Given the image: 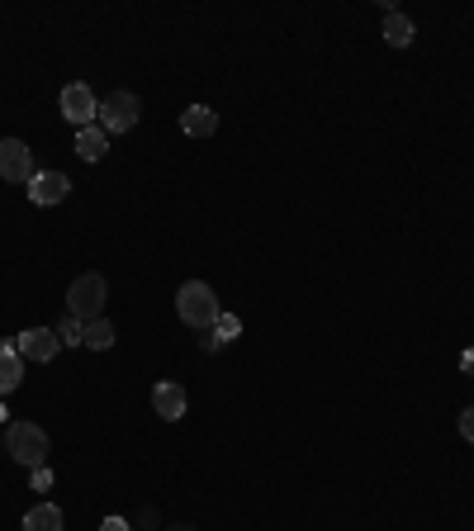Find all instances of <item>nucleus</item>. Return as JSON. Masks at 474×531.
I'll use <instances>...</instances> for the list:
<instances>
[{
    "mask_svg": "<svg viewBox=\"0 0 474 531\" xmlns=\"http://www.w3.org/2000/svg\"><path fill=\"white\" fill-rule=\"evenodd\" d=\"M176 313H181V323L185 328H195V332H209L214 323H219V294H214V285H204V280H185L181 294H176Z\"/></svg>",
    "mask_w": 474,
    "mask_h": 531,
    "instance_id": "1",
    "label": "nucleus"
},
{
    "mask_svg": "<svg viewBox=\"0 0 474 531\" xmlns=\"http://www.w3.org/2000/svg\"><path fill=\"white\" fill-rule=\"evenodd\" d=\"M5 446H10V460H19L24 470H43L48 465V432L38 422H10Z\"/></svg>",
    "mask_w": 474,
    "mask_h": 531,
    "instance_id": "2",
    "label": "nucleus"
},
{
    "mask_svg": "<svg viewBox=\"0 0 474 531\" xmlns=\"http://www.w3.org/2000/svg\"><path fill=\"white\" fill-rule=\"evenodd\" d=\"M105 299H110V285H105V275H76L72 290H67V313L81 318V323H91L105 313Z\"/></svg>",
    "mask_w": 474,
    "mask_h": 531,
    "instance_id": "3",
    "label": "nucleus"
},
{
    "mask_svg": "<svg viewBox=\"0 0 474 531\" xmlns=\"http://www.w3.org/2000/svg\"><path fill=\"white\" fill-rule=\"evenodd\" d=\"M138 119H143V100H138L133 91H110L105 100H100V119H95V124L114 138V133L138 129Z\"/></svg>",
    "mask_w": 474,
    "mask_h": 531,
    "instance_id": "4",
    "label": "nucleus"
},
{
    "mask_svg": "<svg viewBox=\"0 0 474 531\" xmlns=\"http://www.w3.org/2000/svg\"><path fill=\"white\" fill-rule=\"evenodd\" d=\"M57 105H62V119H72L76 129H91L95 119H100V100L86 81H67L62 95H57Z\"/></svg>",
    "mask_w": 474,
    "mask_h": 531,
    "instance_id": "5",
    "label": "nucleus"
},
{
    "mask_svg": "<svg viewBox=\"0 0 474 531\" xmlns=\"http://www.w3.org/2000/svg\"><path fill=\"white\" fill-rule=\"evenodd\" d=\"M34 176H38V166H34L29 143H24V138H0V181L29 185Z\"/></svg>",
    "mask_w": 474,
    "mask_h": 531,
    "instance_id": "6",
    "label": "nucleus"
},
{
    "mask_svg": "<svg viewBox=\"0 0 474 531\" xmlns=\"http://www.w3.org/2000/svg\"><path fill=\"white\" fill-rule=\"evenodd\" d=\"M15 351L24 356V361H38V366H48L57 351H62V342H57V328H29L15 337Z\"/></svg>",
    "mask_w": 474,
    "mask_h": 531,
    "instance_id": "7",
    "label": "nucleus"
},
{
    "mask_svg": "<svg viewBox=\"0 0 474 531\" xmlns=\"http://www.w3.org/2000/svg\"><path fill=\"white\" fill-rule=\"evenodd\" d=\"M67 195H72V176H67V171H38L34 181H29V200L43 204V209H48V204H62Z\"/></svg>",
    "mask_w": 474,
    "mask_h": 531,
    "instance_id": "8",
    "label": "nucleus"
},
{
    "mask_svg": "<svg viewBox=\"0 0 474 531\" xmlns=\"http://www.w3.org/2000/svg\"><path fill=\"white\" fill-rule=\"evenodd\" d=\"M185 403H190V394H185V385H176V380H157V385H152V408H157L162 422H181Z\"/></svg>",
    "mask_w": 474,
    "mask_h": 531,
    "instance_id": "9",
    "label": "nucleus"
},
{
    "mask_svg": "<svg viewBox=\"0 0 474 531\" xmlns=\"http://www.w3.org/2000/svg\"><path fill=\"white\" fill-rule=\"evenodd\" d=\"M19 385H24V356L5 342V347H0V399H10Z\"/></svg>",
    "mask_w": 474,
    "mask_h": 531,
    "instance_id": "10",
    "label": "nucleus"
},
{
    "mask_svg": "<svg viewBox=\"0 0 474 531\" xmlns=\"http://www.w3.org/2000/svg\"><path fill=\"white\" fill-rule=\"evenodd\" d=\"M105 152H110V133L91 124V129H76V157L81 162H105Z\"/></svg>",
    "mask_w": 474,
    "mask_h": 531,
    "instance_id": "11",
    "label": "nucleus"
},
{
    "mask_svg": "<svg viewBox=\"0 0 474 531\" xmlns=\"http://www.w3.org/2000/svg\"><path fill=\"white\" fill-rule=\"evenodd\" d=\"M62 527H67V517H62L57 503H38V508H29L24 522H19V531H62Z\"/></svg>",
    "mask_w": 474,
    "mask_h": 531,
    "instance_id": "12",
    "label": "nucleus"
},
{
    "mask_svg": "<svg viewBox=\"0 0 474 531\" xmlns=\"http://www.w3.org/2000/svg\"><path fill=\"white\" fill-rule=\"evenodd\" d=\"M237 337H242V318L223 309V313H219V323L204 332V351H219V347H228V342H237Z\"/></svg>",
    "mask_w": 474,
    "mask_h": 531,
    "instance_id": "13",
    "label": "nucleus"
},
{
    "mask_svg": "<svg viewBox=\"0 0 474 531\" xmlns=\"http://www.w3.org/2000/svg\"><path fill=\"white\" fill-rule=\"evenodd\" d=\"M181 129L190 133V138H214V129H219V114L209 110V105H190V110L181 114Z\"/></svg>",
    "mask_w": 474,
    "mask_h": 531,
    "instance_id": "14",
    "label": "nucleus"
},
{
    "mask_svg": "<svg viewBox=\"0 0 474 531\" xmlns=\"http://www.w3.org/2000/svg\"><path fill=\"white\" fill-rule=\"evenodd\" d=\"M413 34H418V29H413V19L403 15V10H389V15H384V43H389V48H408Z\"/></svg>",
    "mask_w": 474,
    "mask_h": 531,
    "instance_id": "15",
    "label": "nucleus"
},
{
    "mask_svg": "<svg viewBox=\"0 0 474 531\" xmlns=\"http://www.w3.org/2000/svg\"><path fill=\"white\" fill-rule=\"evenodd\" d=\"M86 351H110L114 347V323L110 318H91L86 323V342H81Z\"/></svg>",
    "mask_w": 474,
    "mask_h": 531,
    "instance_id": "16",
    "label": "nucleus"
},
{
    "mask_svg": "<svg viewBox=\"0 0 474 531\" xmlns=\"http://www.w3.org/2000/svg\"><path fill=\"white\" fill-rule=\"evenodd\" d=\"M57 342H62V347H81V342H86V323L67 313V318L57 323Z\"/></svg>",
    "mask_w": 474,
    "mask_h": 531,
    "instance_id": "17",
    "label": "nucleus"
},
{
    "mask_svg": "<svg viewBox=\"0 0 474 531\" xmlns=\"http://www.w3.org/2000/svg\"><path fill=\"white\" fill-rule=\"evenodd\" d=\"M53 470H48V465H43V470H34V489H38V494H48V489H53Z\"/></svg>",
    "mask_w": 474,
    "mask_h": 531,
    "instance_id": "18",
    "label": "nucleus"
},
{
    "mask_svg": "<svg viewBox=\"0 0 474 531\" xmlns=\"http://www.w3.org/2000/svg\"><path fill=\"white\" fill-rule=\"evenodd\" d=\"M460 437L474 441V408H465V413H460Z\"/></svg>",
    "mask_w": 474,
    "mask_h": 531,
    "instance_id": "19",
    "label": "nucleus"
},
{
    "mask_svg": "<svg viewBox=\"0 0 474 531\" xmlns=\"http://www.w3.org/2000/svg\"><path fill=\"white\" fill-rule=\"evenodd\" d=\"M100 531H133V527H128L124 517H105V522H100Z\"/></svg>",
    "mask_w": 474,
    "mask_h": 531,
    "instance_id": "20",
    "label": "nucleus"
},
{
    "mask_svg": "<svg viewBox=\"0 0 474 531\" xmlns=\"http://www.w3.org/2000/svg\"><path fill=\"white\" fill-rule=\"evenodd\" d=\"M460 370H470V375H474V351H465V356H460Z\"/></svg>",
    "mask_w": 474,
    "mask_h": 531,
    "instance_id": "21",
    "label": "nucleus"
},
{
    "mask_svg": "<svg viewBox=\"0 0 474 531\" xmlns=\"http://www.w3.org/2000/svg\"><path fill=\"white\" fill-rule=\"evenodd\" d=\"M166 531H200V527H190V522H176V527H166Z\"/></svg>",
    "mask_w": 474,
    "mask_h": 531,
    "instance_id": "22",
    "label": "nucleus"
},
{
    "mask_svg": "<svg viewBox=\"0 0 474 531\" xmlns=\"http://www.w3.org/2000/svg\"><path fill=\"white\" fill-rule=\"evenodd\" d=\"M5 418H10V413H5V403H0V422H5Z\"/></svg>",
    "mask_w": 474,
    "mask_h": 531,
    "instance_id": "23",
    "label": "nucleus"
},
{
    "mask_svg": "<svg viewBox=\"0 0 474 531\" xmlns=\"http://www.w3.org/2000/svg\"><path fill=\"white\" fill-rule=\"evenodd\" d=\"M0 446H5V432H0Z\"/></svg>",
    "mask_w": 474,
    "mask_h": 531,
    "instance_id": "24",
    "label": "nucleus"
}]
</instances>
